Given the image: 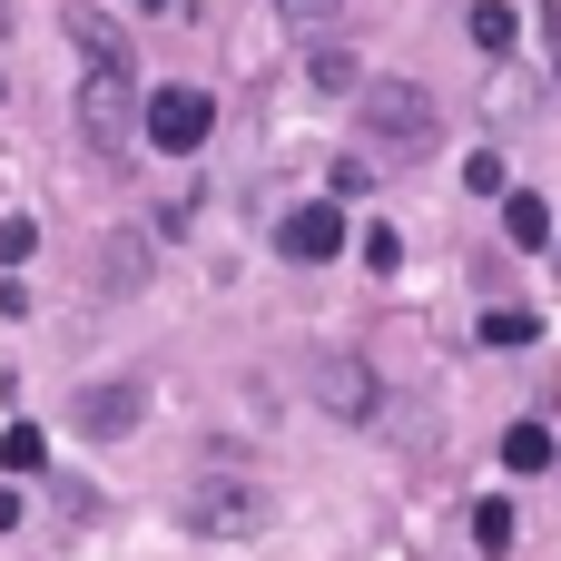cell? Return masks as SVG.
I'll use <instances>...</instances> for the list:
<instances>
[{"label": "cell", "instance_id": "obj_8", "mask_svg": "<svg viewBox=\"0 0 561 561\" xmlns=\"http://www.w3.org/2000/svg\"><path fill=\"white\" fill-rule=\"evenodd\" d=\"M463 30H473V49H483V59H503V49L523 39V10H513V0H473V10H463Z\"/></svg>", "mask_w": 561, "mask_h": 561}, {"label": "cell", "instance_id": "obj_13", "mask_svg": "<svg viewBox=\"0 0 561 561\" xmlns=\"http://www.w3.org/2000/svg\"><path fill=\"white\" fill-rule=\"evenodd\" d=\"M503 463H513V473H542V463H552V424H513V434H503Z\"/></svg>", "mask_w": 561, "mask_h": 561}, {"label": "cell", "instance_id": "obj_2", "mask_svg": "<svg viewBox=\"0 0 561 561\" xmlns=\"http://www.w3.org/2000/svg\"><path fill=\"white\" fill-rule=\"evenodd\" d=\"M148 128V108H138V79L128 69H89L79 79V138H89V158H128V138Z\"/></svg>", "mask_w": 561, "mask_h": 561}, {"label": "cell", "instance_id": "obj_6", "mask_svg": "<svg viewBox=\"0 0 561 561\" xmlns=\"http://www.w3.org/2000/svg\"><path fill=\"white\" fill-rule=\"evenodd\" d=\"M207 128H217V99H207V89H158V99H148V138H158L168 158L207 148Z\"/></svg>", "mask_w": 561, "mask_h": 561}, {"label": "cell", "instance_id": "obj_1", "mask_svg": "<svg viewBox=\"0 0 561 561\" xmlns=\"http://www.w3.org/2000/svg\"><path fill=\"white\" fill-rule=\"evenodd\" d=\"M355 118H365V138L385 148V158H434L444 148V108H434V89H414V79H375L365 99H355Z\"/></svg>", "mask_w": 561, "mask_h": 561}, {"label": "cell", "instance_id": "obj_18", "mask_svg": "<svg viewBox=\"0 0 561 561\" xmlns=\"http://www.w3.org/2000/svg\"><path fill=\"white\" fill-rule=\"evenodd\" d=\"M30 247H39V227H30V217H0V256H10V266H20V256H30Z\"/></svg>", "mask_w": 561, "mask_h": 561}, {"label": "cell", "instance_id": "obj_14", "mask_svg": "<svg viewBox=\"0 0 561 561\" xmlns=\"http://www.w3.org/2000/svg\"><path fill=\"white\" fill-rule=\"evenodd\" d=\"M473 542H483V552H513V503H503V493L473 503Z\"/></svg>", "mask_w": 561, "mask_h": 561}, {"label": "cell", "instance_id": "obj_7", "mask_svg": "<svg viewBox=\"0 0 561 561\" xmlns=\"http://www.w3.org/2000/svg\"><path fill=\"white\" fill-rule=\"evenodd\" d=\"M316 394H325V404H335L345 424H365V414H375V375H365L355 355H335V365H316Z\"/></svg>", "mask_w": 561, "mask_h": 561}, {"label": "cell", "instance_id": "obj_5", "mask_svg": "<svg viewBox=\"0 0 561 561\" xmlns=\"http://www.w3.org/2000/svg\"><path fill=\"white\" fill-rule=\"evenodd\" d=\"M138 414H148V385H138V375H118V385H79V404H69V424H79L89 444H128Z\"/></svg>", "mask_w": 561, "mask_h": 561}, {"label": "cell", "instance_id": "obj_3", "mask_svg": "<svg viewBox=\"0 0 561 561\" xmlns=\"http://www.w3.org/2000/svg\"><path fill=\"white\" fill-rule=\"evenodd\" d=\"M178 523H187L197 542H247V533L266 523V503H256V483L207 473V483H187V493H178Z\"/></svg>", "mask_w": 561, "mask_h": 561}, {"label": "cell", "instance_id": "obj_15", "mask_svg": "<svg viewBox=\"0 0 561 561\" xmlns=\"http://www.w3.org/2000/svg\"><path fill=\"white\" fill-rule=\"evenodd\" d=\"M148 276V237H108V286H138Z\"/></svg>", "mask_w": 561, "mask_h": 561}, {"label": "cell", "instance_id": "obj_16", "mask_svg": "<svg viewBox=\"0 0 561 561\" xmlns=\"http://www.w3.org/2000/svg\"><path fill=\"white\" fill-rule=\"evenodd\" d=\"M276 20H286L296 39H325V20H335V0H276Z\"/></svg>", "mask_w": 561, "mask_h": 561}, {"label": "cell", "instance_id": "obj_12", "mask_svg": "<svg viewBox=\"0 0 561 561\" xmlns=\"http://www.w3.org/2000/svg\"><path fill=\"white\" fill-rule=\"evenodd\" d=\"M39 463H49V434L39 424H10L0 434V473H39Z\"/></svg>", "mask_w": 561, "mask_h": 561}, {"label": "cell", "instance_id": "obj_4", "mask_svg": "<svg viewBox=\"0 0 561 561\" xmlns=\"http://www.w3.org/2000/svg\"><path fill=\"white\" fill-rule=\"evenodd\" d=\"M276 256H286V266H325V256H345V207H335V197L286 207V217H276Z\"/></svg>", "mask_w": 561, "mask_h": 561}, {"label": "cell", "instance_id": "obj_11", "mask_svg": "<svg viewBox=\"0 0 561 561\" xmlns=\"http://www.w3.org/2000/svg\"><path fill=\"white\" fill-rule=\"evenodd\" d=\"M533 335H542V325H533L523 306H493V316H483V345H493V355H523Z\"/></svg>", "mask_w": 561, "mask_h": 561}, {"label": "cell", "instance_id": "obj_17", "mask_svg": "<svg viewBox=\"0 0 561 561\" xmlns=\"http://www.w3.org/2000/svg\"><path fill=\"white\" fill-rule=\"evenodd\" d=\"M365 266H385V276H394V266H404V237H394V227H365Z\"/></svg>", "mask_w": 561, "mask_h": 561}, {"label": "cell", "instance_id": "obj_19", "mask_svg": "<svg viewBox=\"0 0 561 561\" xmlns=\"http://www.w3.org/2000/svg\"><path fill=\"white\" fill-rule=\"evenodd\" d=\"M533 20H542V59H552V79H561V0H552V10H533Z\"/></svg>", "mask_w": 561, "mask_h": 561}, {"label": "cell", "instance_id": "obj_9", "mask_svg": "<svg viewBox=\"0 0 561 561\" xmlns=\"http://www.w3.org/2000/svg\"><path fill=\"white\" fill-rule=\"evenodd\" d=\"M503 237H513V247H552V197L513 187V197H503Z\"/></svg>", "mask_w": 561, "mask_h": 561}, {"label": "cell", "instance_id": "obj_10", "mask_svg": "<svg viewBox=\"0 0 561 561\" xmlns=\"http://www.w3.org/2000/svg\"><path fill=\"white\" fill-rule=\"evenodd\" d=\"M69 39H79V59H89V69H128V39H118L99 10H79V20H69Z\"/></svg>", "mask_w": 561, "mask_h": 561}]
</instances>
